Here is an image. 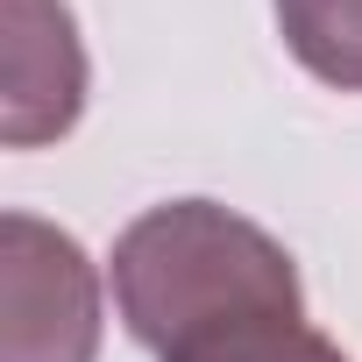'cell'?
<instances>
[{"instance_id":"obj_1","label":"cell","mask_w":362,"mask_h":362,"mask_svg":"<svg viewBox=\"0 0 362 362\" xmlns=\"http://www.w3.org/2000/svg\"><path fill=\"white\" fill-rule=\"evenodd\" d=\"M121 327L163 362L242 320H305L291 249L221 199H163L114 242Z\"/></svg>"},{"instance_id":"obj_2","label":"cell","mask_w":362,"mask_h":362,"mask_svg":"<svg viewBox=\"0 0 362 362\" xmlns=\"http://www.w3.org/2000/svg\"><path fill=\"white\" fill-rule=\"evenodd\" d=\"M100 355V270L36 221L0 214V362H93Z\"/></svg>"},{"instance_id":"obj_3","label":"cell","mask_w":362,"mask_h":362,"mask_svg":"<svg viewBox=\"0 0 362 362\" xmlns=\"http://www.w3.org/2000/svg\"><path fill=\"white\" fill-rule=\"evenodd\" d=\"M86 114V43L64 0H8V50H0V142L36 149L71 135Z\"/></svg>"},{"instance_id":"obj_4","label":"cell","mask_w":362,"mask_h":362,"mask_svg":"<svg viewBox=\"0 0 362 362\" xmlns=\"http://www.w3.org/2000/svg\"><path fill=\"white\" fill-rule=\"evenodd\" d=\"M284 50L334 93H362V0H277Z\"/></svg>"},{"instance_id":"obj_5","label":"cell","mask_w":362,"mask_h":362,"mask_svg":"<svg viewBox=\"0 0 362 362\" xmlns=\"http://www.w3.org/2000/svg\"><path fill=\"white\" fill-rule=\"evenodd\" d=\"M163 362H348V355L305 320H242V327H221L192 348L163 355Z\"/></svg>"}]
</instances>
